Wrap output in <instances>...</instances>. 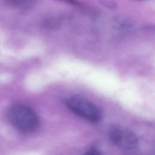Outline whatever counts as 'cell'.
I'll return each mask as SVG.
<instances>
[{
	"instance_id": "obj_1",
	"label": "cell",
	"mask_w": 155,
	"mask_h": 155,
	"mask_svg": "<svg viewBox=\"0 0 155 155\" xmlns=\"http://www.w3.org/2000/svg\"><path fill=\"white\" fill-rule=\"evenodd\" d=\"M7 118L10 125L22 134H31L40 125L39 117L35 111L22 104L12 105L8 110Z\"/></svg>"
},
{
	"instance_id": "obj_2",
	"label": "cell",
	"mask_w": 155,
	"mask_h": 155,
	"mask_svg": "<svg viewBox=\"0 0 155 155\" xmlns=\"http://www.w3.org/2000/svg\"><path fill=\"white\" fill-rule=\"evenodd\" d=\"M67 107L74 114L91 122H97L102 119L101 110L85 98L71 97L66 101Z\"/></svg>"
},
{
	"instance_id": "obj_3",
	"label": "cell",
	"mask_w": 155,
	"mask_h": 155,
	"mask_svg": "<svg viewBox=\"0 0 155 155\" xmlns=\"http://www.w3.org/2000/svg\"><path fill=\"white\" fill-rule=\"evenodd\" d=\"M108 134L111 142L120 150L126 151L136 150L139 146V140L130 130L120 125L110 127Z\"/></svg>"
},
{
	"instance_id": "obj_4",
	"label": "cell",
	"mask_w": 155,
	"mask_h": 155,
	"mask_svg": "<svg viewBox=\"0 0 155 155\" xmlns=\"http://www.w3.org/2000/svg\"><path fill=\"white\" fill-rule=\"evenodd\" d=\"M8 4L16 8H26L33 5L36 0H5Z\"/></svg>"
},
{
	"instance_id": "obj_5",
	"label": "cell",
	"mask_w": 155,
	"mask_h": 155,
	"mask_svg": "<svg viewBox=\"0 0 155 155\" xmlns=\"http://www.w3.org/2000/svg\"><path fill=\"white\" fill-rule=\"evenodd\" d=\"M100 3L104 7L110 9H115L117 8V4L113 0H99Z\"/></svg>"
}]
</instances>
